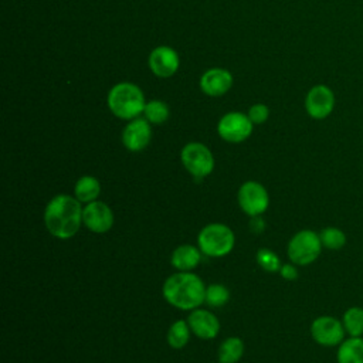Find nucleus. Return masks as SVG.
Wrapping results in <instances>:
<instances>
[{"label":"nucleus","mask_w":363,"mask_h":363,"mask_svg":"<svg viewBox=\"0 0 363 363\" xmlns=\"http://www.w3.org/2000/svg\"><path fill=\"white\" fill-rule=\"evenodd\" d=\"M336 96L332 88L325 84L313 85L305 96L306 113L316 121L326 119L335 109Z\"/></svg>","instance_id":"1a4fd4ad"},{"label":"nucleus","mask_w":363,"mask_h":363,"mask_svg":"<svg viewBox=\"0 0 363 363\" xmlns=\"http://www.w3.org/2000/svg\"><path fill=\"white\" fill-rule=\"evenodd\" d=\"M113 211L106 203L101 200L91 201L84 207L82 223L91 233H108L113 227Z\"/></svg>","instance_id":"9b49d317"},{"label":"nucleus","mask_w":363,"mask_h":363,"mask_svg":"<svg viewBox=\"0 0 363 363\" xmlns=\"http://www.w3.org/2000/svg\"><path fill=\"white\" fill-rule=\"evenodd\" d=\"M269 116V109L264 104H255L248 109V118L251 119L252 123L261 125L264 123Z\"/></svg>","instance_id":"a878e982"},{"label":"nucleus","mask_w":363,"mask_h":363,"mask_svg":"<svg viewBox=\"0 0 363 363\" xmlns=\"http://www.w3.org/2000/svg\"><path fill=\"white\" fill-rule=\"evenodd\" d=\"M298 265H295L294 262H288V264H282L279 268V275L285 279V281H295L298 278Z\"/></svg>","instance_id":"bb28decb"},{"label":"nucleus","mask_w":363,"mask_h":363,"mask_svg":"<svg viewBox=\"0 0 363 363\" xmlns=\"http://www.w3.org/2000/svg\"><path fill=\"white\" fill-rule=\"evenodd\" d=\"M143 113H145V119H147L150 123H155V125H160L166 122L170 115L169 106L163 101H157V99L149 101L145 105Z\"/></svg>","instance_id":"5701e85b"},{"label":"nucleus","mask_w":363,"mask_h":363,"mask_svg":"<svg viewBox=\"0 0 363 363\" xmlns=\"http://www.w3.org/2000/svg\"><path fill=\"white\" fill-rule=\"evenodd\" d=\"M233 77L227 69L210 68L200 78V88L206 95L221 96L230 91Z\"/></svg>","instance_id":"2eb2a0df"},{"label":"nucleus","mask_w":363,"mask_h":363,"mask_svg":"<svg viewBox=\"0 0 363 363\" xmlns=\"http://www.w3.org/2000/svg\"><path fill=\"white\" fill-rule=\"evenodd\" d=\"M99 194H101V183L96 177L85 174L75 182L74 196L81 203L88 204L91 201H95V200H98Z\"/></svg>","instance_id":"a211bd4d"},{"label":"nucleus","mask_w":363,"mask_h":363,"mask_svg":"<svg viewBox=\"0 0 363 363\" xmlns=\"http://www.w3.org/2000/svg\"><path fill=\"white\" fill-rule=\"evenodd\" d=\"M190 333H191V329L187 320L177 319L176 322L172 323V326L167 330V335H166L167 345L172 349H183L190 340Z\"/></svg>","instance_id":"aec40b11"},{"label":"nucleus","mask_w":363,"mask_h":363,"mask_svg":"<svg viewBox=\"0 0 363 363\" xmlns=\"http://www.w3.org/2000/svg\"><path fill=\"white\" fill-rule=\"evenodd\" d=\"M230 299V291L225 285L223 284H211L206 288V299L204 302L208 306L213 308H220L225 305Z\"/></svg>","instance_id":"b1692460"},{"label":"nucleus","mask_w":363,"mask_h":363,"mask_svg":"<svg viewBox=\"0 0 363 363\" xmlns=\"http://www.w3.org/2000/svg\"><path fill=\"white\" fill-rule=\"evenodd\" d=\"M150 122L147 119L135 118L132 119L122 132V143L130 152H140L143 150L150 139H152V129Z\"/></svg>","instance_id":"f8f14e48"},{"label":"nucleus","mask_w":363,"mask_h":363,"mask_svg":"<svg viewBox=\"0 0 363 363\" xmlns=\"http://www.w3.org/2000/svg\"><path fill=\"white\" fill-rule=\"evenodd\" d=\"M337 363H363V336H347L336 350Z\"/></svg>","instance_id":"f3484780"},{"label":"nucleus","mask_w":363,"mask_h":363,"mask_svg":"<svg viewBox=\"0 0 363 363\" xmlns=\"http://www.w3.org/2000/svg\"><path fill=\"white\" fill-rule=\"evenodd\" d=\"M257 264L264 269V271H268V272H279V268H281V259L279 257L269 248H259L257 251Z\"/></svg>","instance_id":"393cba45"},{"label":"nucleus","mask_w":363,"mask_h":363,"mask_svg":"<svg viewBox=\"0 0 363 363\" xmlns=\"http://www.w3.org/2000/svg\"><path fill=\"white\" fill-rule=\"evenodd\" d=\"M206 285L191 271H177L166 278L162 286L163 298L172 306L182 311H193L204 303Z\"/></svg>","instance_id":"f03ea898"},{"label":"nucleus","mask_w":363,"mask_h":363,"mask_svg":"<svg viewBox=\"0 0 363 363\" xmlns=\"http://www.w3.org/2000/svg\"><path fill=\"white\" fill-rule=\"evenodd\" d=\"M258 217H259V216H258ZM258 217H252L254 221L251 223V228H252L255 233H261V231L264 230V223H262V220H259Z\"/></svg>","instance_id":"cd10ccee"},{"label":"nucleus","mask_w":363,"mask_h":363,"mask_svg":"<svg viewBox=\"0 0 363 363\" xmlns=\"http://www.w3.org/2000/svg\"><path fill=\"white\" fill-rule=\"evenodd\" d=\"M187 323L191 329V333L199 339L210 340L214 339L220 332L218 318L206 309H193L187 318Z\"/></svg>","instance_id":"ddd939ff"},{"label":"nucleus","mask_w":363,"mask_h":363,"mask_svg":"<svg viewBox=\"0 0 363 363\" xmlns=\"http://www.w3.org/2000/svg\"><path fill=\"white\" fill-rule=\"evenodd\" d=\"M311 336L319 346L335 347L346 339V330L342 319L330 315H322L312 320Z\"/></svg>","instance_id":"0eeeda50"},{"label":"nucleus","mask_w":363,"mask_h":363,"mask_svg":"<svg viewBox=\"0 0 363 363\" xmlns=\"http://www.w3.org/2000/svg\"><path fill=\"white\" fill-rule=\"evenodd\" d=\"M203 252L199 247L191 244H182L176 247L170 255V264L176 271H193L201 261Z\"/></svg>","instance_id":"dca6fc26"},{"label":"nucleus","mask_w":363,"mask_h":363,"mask_svg":"<svg viewBox=\"0 0 363 363\" xmlns=\"http://www.w3.org/2000/svg\"><path fill=\"white\" fill-rule=\"evenodd\" d=\"M319 237L323 248H328L332 251L343 248L347 241L345 231L339 227H325L319 231Z\"/></svg>","instance_id":"4be33fe9"},{"label":"nucleus","mask_w":363,"mask_h":363,"mask_svg":"<svg viewBox=\"0 0 363 363\" xmlns=\"http://www.w3.org/2000/svg\"><path fill=\"white\" fill-rule=\"evenodd\" d=\"M237 201L247 216L258 217L267 211L269 206V196L259 182L248 180L238 189Z\"/></svg>","instance_id":"6e6552de"},{"label":"nucleus","mask_w":363,"mask_h":363,"mask_svg":"<svg viewBox=\"0 0 363 363\" xmlns=\"http://www.w3.org/2000/svg\"><path fill=\"white\" fill-rule=\"evenodd\" d=\"M180 159L184 169L196 179H204L214 170V156L211 150L200 142L184 145L180 152Z\"/></svg>","instance_id":"423d86ee"},{"label":"nucleus","mask_w":363,"mask_h":363,"mask_svg":"<svg viewBox=\"0 0 363 363\" xmlns=\"http://www.w3.org/2000/svg\"><path fill=\"white\" fill-rule=\"evenodd\" d=\"M235 244L234 231L223 223L204 225L197 235V247L210 258H221L230 254Z\"/></svg>","instance_id":"20e7f679"},{"label":"nucleus","mask_w":363,"mask_h":363,"mask_svg":"<svg viewBox=\"0 0 363 363\" xmlns=\"http://www.w3.org/2000/svg\"><path fill=\"white\" fill-rule=\"evenodd\" d=\"M145 96L139 86L130 82L116 84L108 94V106L111 112L126 121L138 118L145 109Z\"/></svg>","instance_id":"7ed1b4c3"},{"label":"nucleus","mask_w":363,"mask_h":363,"mask_svg":"<svg viewBox=\"0 0 363 363\" xmlns=\"http://www.w3.org/2000/svg\"><path fill=\"white\" fill-rule=\"evenodd\" d=\"M342 323L347 336H363V308L350 306L343 312Z\"/></svg>","instance_id":"412c9836"},{"label":"nucleus","mask_w":363,"mask_h":363,"mask_svg":"<svg viewBox=\"0 0 363 363\" xmlns=\"http://www.w3.org/2000/svg\"><path fill=\"white\" fill-rule=\"evenodd\" d=\"M244 353V342L237 336L224 339L218 347L220 363H237Z\"/></svg>","instance_id":"6ab92c4d"},{"label":"nucleus","mask_w":363,"mask_h":363,"mask_svg":"<svg viewBox=\"0 0 363 363\" xmlns=\"http://www.w3.org/2000/svg\"><path fill=\"white\" fill-rule=\"evenodd\" d=\"M82 203L69 194L54 196L44 208V225L47 231L58 238H72L81 228L82 223Z\"/></svg>","instance_id":"f257e3e1"},{"label":"nucleus","mask_w":363,"mask_h":363,"mask_svg":"<svg viewBox=\"0 0 363 363\" xmlns=\"http://www.w3.org/2000/svg\"><path fill=\"white\" fill-rule=\"evenodd\" d=\"M179 64L177 52L167 45L156 47L149 55V67L152 72L160 78L172 77L177 71Z\"/></svg>","instance_id":"4468645a"},{"label":"nucleus","mask_w":363,"mask_h":363,"mask_svg":"<svg viewBox=\"0 0 363 363\" xmlns=\"http://www.w3.org/2000/svg\"><path fill=\"white\" fill-rule=\"evenodd\" d=\"M252 122L248 115L241 112L225 113L217 125V132L220 138L230 143H240L250 138L252 133Z\"/></svg>","instance_id":"9d476101"},{"label":"nucleus","mask_w":363,"mask_h":363,"mask_svg":"<svg viewBox=\"0 0 363 363\" xmlns=\"http://www.w3.org/2000/svg\"><path fill=\"white\" fill-rule=\"evenodd\" d=\"M322 242L319 233L303 228L295 233L286 247V255L291 262L298 267H306L318 259L322 252Z\"/></svg>","instance_id":"39448f33"}]
</instances>
